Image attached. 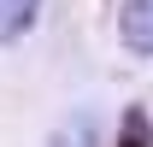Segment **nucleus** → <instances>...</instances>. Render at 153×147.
Returning <instances> with one entry per match:
<instances>
[{
    "mask_svg": "<svg viewBox=\"0 0 153 147\" xmlns=\"http://www.w3.org/2000/svg\"><path fill=\"white\" fill-rule=\"evenodd\" d=\"M118 36L130 53H147L153 59V0H124V12H118Z\"/></svg>",
    "mask_w": 153,
    "mask_h": 147,
    "instance_id": "1",
    "label": "nucleus"
},
{
    "mask_svg": "<svg viewBox=\"0 0 153 147\" xmlns=\"http://www.w3.org/2000/svg\"><path fill=\"white\" fill-rule=\"evenodd\" d=\"M53 147H100V124H94V112H71V118L53 129Z\"/></svg>",
    "mask_w": 153,
    "mask_h": 147,
    "instance_id": "2",
    "label": "nucleus"
},
{
    "mask_svg": "<svg viewBox=\"0 0 153 147\" xmlns=\"http://www.w3.org/2000/svg\"><path fill=\"white\" fill-rule=\"evenodd\" d=\"M41 0H0V41H18L30 24H36Z\"/></svg>",
    "mask_w": 153,
    "mask_h": 147,
    "instance_id": "3",
    "label": "nucleus"
},
{
    "mask_svg": "<svg viewBox=\"0 0 153 147\" xmlns=\"http://www.w3.org/2000/svg\"><path fill=\"white\" fill-rule=\"evenodd\" d=\"M118 147H153V129H147V112H141V106L124 112V141H118Z\"/></svg>",
    "mask_w": 153,
    "mask_h": 147,
    "instance_id": "4",
    "label": "nucleus"
}]
</instances>
